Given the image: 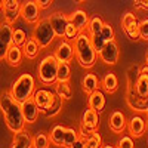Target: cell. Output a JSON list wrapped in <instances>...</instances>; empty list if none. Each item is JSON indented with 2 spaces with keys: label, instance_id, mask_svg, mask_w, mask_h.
I'll list each match as a JSON object with an SVG mask.
<instances>
[{
  "label": "cell",
  "instance_id": "obj_1",
  "mask_svg": "<svg viewBox=\"0 0 148 148\" xmlns=\"http://www.w3.org/2000/svg\"><path fill=\"white\" fill-rule=\"evenodd\" d=\"M0 110L3 113L5 123L10 132H21L25 127V120L22 116L21 104L12 98L10 92H3L0 95Z\"/></svg>",
  "mask_w": 148,
  "mask_h": 148
},
{
  "label": "cell",
  "instance_id": "obj_2",
  "mask_svg": "<svg viewBox=\"0 0 148 148\" xmlns=\"http://www.w3.org/2000/svg\"><path fill=\"white\" fill-rule=\"evenodd\" d=\"M74 56H76L77 62L83 68H92L96 62V51L92 46L90 42V34L89 33H80L76 39H74Z\"/></svg>",
  "mask_w": 148,
  "mask_h": 148
},
{
  "label": "cell",
  "instance_id": "obj_3",
  "mask_svg": "<svg viewBox=\"0 0 148 148\" xmlns=\"http://www.w3.org/2000/svg\"><path fill=\"white\" fill-rule=\"evenodd\" d=\"M34 86H36L34 77L31 76L30 73H24L14 82V84H12V88H10L9 92H10L12 98H14L16 102L22 104L24 101H27L28 98L33 96Z\"/></svg>",
  "mask_w": 148,
  "mask_h": 148
},
{
  "label": "cell",
  "instance_id": "obj_4",
  "mask_svg": "<svg viewBox=\"0 0 148 148\" xmlns=\"http://www.w3.org/2000/svg\"><path fill=\"white\" fill-rule=\"evenodd\" d=\"M58 64L59 61L55 58V55H47L42 59V62L37 67V74L42 84H53L56 83V73H58Z\"/></svg>",
  "mask_w": 148,
  "mask_h": 148
},
{
  "label": "cell",
  "instance_id": "obj_5",
  "mask_svg": "<svg viewBox=\"0 0 148 148\" xmlns=\"http://www.w3.org/2000/svg\"><path fill=\"white\" fill-rule=\"evenodd\" d=\"M33 39L39 43L40 47H47L55 39H56V34L51 25L49 19H39L36 22V25L33 28Z\"/></svg>",
  "mask_w": 148,
  "mask_h": 148
},
{
  "label": "cell",
  "instance_id": "obj_6",
  "mask_svg": "<svg viewBox=\"0 0 148 148\" xmlns=\"http://www.w3.org/2000/svg\"><path fill=\"white\" fill-rule=\"evenodd\" d=\"M99 113L92 108H88L82 116V123H80V136H88L92 132H96L99 127Z\"/></svg>",
  "mask_w": 148,
  "mask_h": 148
},
{
  "label": "cell",
  "instance_id": "obj_7",
  "mask_svg": "<svg viewBox=\"0 0 148 148\" xmlns=\"http://www.w3.org/2000/svg\"><path fill=\"white\" fill-rule=\"evenodd\" d=\"M19 15L30 24H36L40 18V8L36 0H24L19 8Z\"/></svg>",
  "mask_w": 148,
  "mask_h": 148
},
{
  "label": "cell",
  "instance_id": "obj_8",
  "mask_svg": "<svg viewBox=\"0 0 148 148\" xmlns=\"http://www.w3.org/2000/svg\"><path fill=\"white\" fill-rule=\"evenodd\" d=\"M119 55H120V51H119V45L114 42V40H110L104 45V47L101 49V52L98 53V56L101 58V61L107 65H114L117 64L119 61Z\"/></svg>",
  "mask_w": 148,
  "mask_h": 148
},
{
  "label": "cell",
  "instance_id": "obj_9",
  "mask_svg": "<svg viewBox=\"0 0 148 148\" xmlns=\"http://www.w3.org/2000/svg\"><path fill=\"white\" fill-rule=\"evenodd\" d=\"M55 96H56V93L47 90V89H37V90H34L31 98L34 99L39 111L45 114V111L51 108V105H52V102L55 99Z\"/></svg>",
  "mask_w": 148,
  "mask_h": 148
},
{
  "label": "cell",
  "instance_id": "obj_10",
  "mask_svg": "<svg viewBox=\"0 0 148 148\" xmlns=\"http://www.w3.org/2000/svg\"><path fill=\"white\" fill-rule=\"evenodd\" d=\"M121 28L130 40H139L138 19L132 12H126V14L121 16Z\"/></svg>",
  "mask_w": 148,
  "mask_h": 148
},
{
  "label": "cell",
  "instance_id": "obj_11",
  "mask_svg": "<svg viewBox=\"0 0 148 148\" xmlns=\"http://www.w3.org/2000/svg\"><path fill=\"white\" fill-rule=\"evenodd\" d=\"M47 19H49V22H51V25H52L56 37L64 39V33H65V28H67L68 22H70V18L65 14H62V12H55V14H52Z\"/></svg>",
  "mask_w": 148,
  "mask_h": 148
},
{
  "label": "cell",
  "instance_id": "obj_12",
  "mask_svg": "<svg viewBox=\"0 0 148 148\" xmlns=\"http://www.w3.org/2000/svg\"><path fill=\"white\" fill-rule=\"evenodd\" d=\"M53 55L59 62H71L73 58H74V47L70 45L68 40L64 39L56 45Z\"/></svg>",
  "mask_w": 148,
  "mask_h": 148
},
{
  "label": "cell",
  "instance_id": "obj_13",
  "mask_svg": "<svg viewBox=\"0 0 148 148\" xmlns=\"http://www.w3.org/2000/svg\"><path fill=\"white\" fill-rule=\"evenodd\" d=\"M127 105L136 111H147L148 108V96H139L133 88H127V96H126Z\"/></svg>",
  "mask_w": 148,
  "mask_h": 148
},
{
  "label": "cell",
  "instance_id": "obj_14",
  "mask_svg": "<svg viewBox=\"0 0 148 148\" xmlns=\"http://www.w3.org/2000/svg\"><path fill=\"white\" fill-rule=\"evenodd\" d=\"M19 0H5L3 2V18L6 22L14 24L19 16Z\"/></svg>",
  "mask_w": 148,
  "mask_h": 148
},
{
  "label": "cell",
  "instance_id": "obj_15",
  "mask_svg": "<svg viewBox=\"0 0 148 148\" xmlns=\"http://www.w3.org/2000/svg\"><path fill=\"white\" fill-rule=\"evenodd\" d=\"M108 126L110 130L114 133H121L125 132V129L127 127V120L125 117V114L121 111H113L108 119Z\"/></svg>",
  "mask_w": 148,
  "mask_h": 148
},
{
  "label": "cell",
  "instance_id": "obj_16",
  "mask_svg": "<svg viewBox=\"0 0 148 148\" xmlns=\"http://www.w3.org/2000/svg\"><path fill=\"white\" fill-rule=\"evenodd\" d=\"M21 110H22V116H24L25 123H36L37 121V117H39L40 111L37 108L33 98H28L27 101H24L21 104Z\"/></svg>",
  "mask_w": 148,
  "mask_h": 148
},
{
  "label": "cell",
  "instance_id": "obj_17",
  "mask_svg": "<svg viewBox=\"0 0 148 148\" xmlns=\"http://www.w3.org/2000/svg\"><path fill=\"white\" fill-rule=\"evenodd\" d=\"M127 129H129L130 136L139 138V136H142L144 132L147 130V121L141 116H132L130 120L127 121Z\"/></svg>",
  "mask_w": 148,
  "mask_h": 148
},
{
  "label": "cell",
  "instance_id": "obj_18",
  "mask_svg": "<svg viewBox=\"0 0 148 148\" xmlns=\"http://www.w3.org/2000/svg\"><path fill=\"white\" fill-rule=\"evenodd\" d=\"M22 56H24V52H22V47L21 46H16L12 43L6 52V56H5V61L10 65V67H18L22 61Z\"/></svg>",
  "mask_w": 148,
  "mask_h": 148
},
{
  "label": "cell",
  "instance_id": "obj_19",
  "mask_svg": "<svg viewBox=\"0 0 148 148\" xmlns=\"http://www.w3.org/2000/svg\"><path fill=\"white\" fill-rule=\"evenodd\" d=\"M89 108L98 111V113H102L105 108V95L104 92H101L99 89L93 90L92 93H89Z\"/></svg>",
  "mask_w": 148,
  "mask_h": 148
},
{
  "label": "cell",
  "instance_id": "obj_20",
  "mask_svg": "<svg viewBox=\"0 0 148 148\" xmlns=\"http://www.w3.org/2000/svg\"><path fill=\"white\" fill-rule=\"evenodd\" d=\"M10 147H14V148H31L33 147V138H31V135L28 132H25V130L16 132Z\"/></svg>",
  "mask_w": 148,
  "mask_h": 148
},
{
  "label": "cell",
  "instance_id": "obj_21",
  "mask_svg": "<svg viewBox=\"0 0 148 148\" xmlns=\"http://www.w3.org/2000/svg\"><path fill=\"white\" fill-rule=\"evenodd\" d=\"M68 18H70V22H73V24H74V27H77L80 31H83L86 27H88L89 16H88V14H86L84 10H82V9L74 10Z\"/></svg>",
  "mask_w": 148,
  "mask_h": 148
},
{
  "label": "cell",
  "instance_id": "obj_22",
  "mask_svg": "<svg viewBox=\"0 0 148 148\" xmlns=\"http://www.w3.org/2000/svg\"><path fill=\"white\" fill-rule=\"evenodd\" d=\"M101 86H102V89L107 93H114L117 90V88H119V79H117V76L113 71L107 73L104 76V79H102V82H101Z\"/></svg>",
  "mask_w": 148,
  "mask_h": 148
},
{
  "label": "cell",
  "instance_id": "obj_23",
  "mask_svg": "<svg viewBox=\"0 0 148 148\" xmlns=\"http://www.w3.org/2000/svg\"><path fill=\"white\" fill-rule=\"evenodd\" d=\"M82 88H83V92L84 93H92L93 90L99 89V80H98V77L95 76L93 73H89L86 74V76L83 77V82H82Z\"/></svg>",
  "mask_w": 148,
  "mask_h": 148
},
{
  "label": "cell",
  "instance_id": "obj_24",
  "mask_svg": "<svg viewBox=\"0 0 148 148\" xmlns=\"http://www.w3.org/2000/svg\"><path fill=\"white\" fill-rule=\"evenodd\" d=\"M40 49H42V47L39 46V43H37L33 37H31V39H27V42L24 43L22 52H24V56H27V58H30V59H34L37 55H39Z\"/></svg>",
  "mask_w": 148,
  "mask_h": 148
},
{
  "label": "cell",
  "instance_id": "obj_25",
  "mask_svg": "<svg viewBox=\"0 0 148 148\" xmlns=\"http://www.w3.org/2000/svg\"><path fill=\"white\" fill-rule=\"evenodd\" d=\"M64 133H65V127H62L61 125H56V126H53L52 130H51V136H49V141H51L53 145L62 147Z\"/></svg>",
  "mask_w": 148,
  "mask_h": 148
},
{
  "label": "cell",
  "instance_id": "obj_26",
  "mask_svg": "<svg viewBox=\"0 0 148 148\" xmlns=\"http://www.w3.org/2000/svg\"><path fill=\"white\" fill-rule=\"evenodd\" d=\"M55 93L62 98L64 101L71 99V96H73V90H71V86L68 84V82H56Z\"/></svg>",
  "mask_w": 148,
  "mask_h": 148
},
{
  "label": "cell",
  "instance_id": "obj_27",
  "mask_svg": "<svg viewBox=\"0 0 148 148\" xmlns=\"http://www.w3.org/2000/svg\"><path fill=\"white\" fill-rule=\"evenodd\" d=\"M71 77V68L68 62H59L58 73H56V82H70Z\"/></svg>",
  "mask_w": 148,
  "mask_h": 148
},
{
  "label": "cell",
  "instance_id": "obj_28",
  "mask_svg": "<svg viewBox=\"0 0 148 148\" xmlns=\"http://www.w3.org/2000/svg\"><path fill=\"white\" fill-rule=\"evenodd\" d=\"M127 88H133V90L139 96H148V80L142 76V74L138 77L135 86H127Z\"/></svg>",
  "mask_w": 148,
  "mask_h": 148
},
{
  "label": "cell",
  "instance_id": "obj_29",
  "mask_svg": "<svg viewBox=\"0 0 148 148\" xmlns=\"http://www.w3.org/2000/svg\"><path fill=\"white\" fill-rule=\"evenodd\" d=\"M104 25V21L99 15H93L92 18H89V22H88V27H86V30H88L89 34H95V33H99L101 28Z\"/></svg>",
  "mask_w": 148,
  "mask_h": 148
},
{
  "label": "cell",
  "instance_id": "obj_30",
  "mask_svg": "<svg viewBox=\"0 0 148 148\" xmlns=\"http://www.w3.org/2000/svg\"><path fill=\"white\" fill-rule=\"evenodd\" d=\"M77 138H79V133H77L76 129H73V127H65L62 147H65V148H73L74 142L77 141Z\"/></svg>",
  "mask_w": 148,
  "mask_h": 148
},
{
  "label": "cell",
  "instance_id": "obj_31",
  "mask_svg": "<svg viewBox=\"0 0 148 148\" xmlns=\"http://www.w3.org/2000/svg\"><path fill=\"white\" fill-rule=\"evenodd\" d=\"M62 102H64V99H62L61 96L56 95L55 99H53V102H52V105H51V108L45 111V116H46V117H55L56 114H59V111L62 110Z\"/></svg>",
  "mask_w": 148,
  "mask_h": 148
},
{
  "label": "cell",
  "instance_id": "obj_32",
  "mask_svg": "<svg viewBox=\"0 0 148 148\" xmlns=\"http://www.w3.org/2000/svg\"><path fill=\"white\" fill-rule=\"evenodd\" d=\"M84 142H86V148H98V147L102 145L101 135L98 132H92L90 135L84 136Z\"/></svg>",
  "mask_w": 148,
  "mask_h": 148
},
{
  "label": "cell",
  "instance_id": "obj_33",
  "mask_svg": "<svg viewBox=\"0 0 148 148\" xmlns=\"http://www.w3.org/2000/svg\"><path fill=\"white\" fill-rule=\"evenodd\" d=\"M27 33L24 31V30H21V28H16V30H14V33H12V43L14 45H16V46H24V43L27 42Z\"/></svg>",
  "mask_w": 148,
  "mask_h": 148
},
{
  "label": "cell",
  "instance_id": "obj_34",
  "mask_svg": "<svg viewBox=\"0 0 148 148\" xmlns=\"http://www.w3.org/2000/svg\"><path fill=\"white\" fill-rule=\"evenodd\" d=\"M90 42H92V46L95 47L96 53L101 52V49L104 47V45L107 43V40L102 37L101 33H95V34H90Z\"/></svg>",
  "mask_w": 148,
  "mask_h": 148
},
{
  "label": "cell",
  "instance_id": "obj_35",
  "mask_svg": "<svg viewBox=\"0 0 148 148\" xmlns=\"http://www.w3.org/2000/svg\"><path fill=\"white\" fill-rule=\"evenodd\" d=\"M33 147L34 148H47L49 147V136L45 133H37L33 138Z\"/></svg>",
  "mask_w": 148,
  "mask_h": 148
},
{
  "label": "cell",
  "instance_id": "obj_36",
  "mask_svg": "<svg viewBox=\"0 0 148 148\" xmlns=\"http://www.w3.org/2000/svg\"><path fill=\"white\" fill-rule=\"evenodd\" d=\"M82 31L77 28V27H74V24L73 22H68V25H67V28H65V33H64V39L65 40H73L74 42V39L80 34Z\"/></svg>",
  "mask_w": 148,
  "mask_h": 148
},
{
  "label": "cell",
  "instance_id": "obj_37",
  "mask_svg": "<svg viewBox=\"0 0 148 148\" xmlns=\"http://www.w3.org/2000/svg\"><path fill=\"white\" fill-rule=\"evenodd\" d=\"M99 33L102 34V37H104L107 42L114 40V28H113V25H111V24H105V22H104V25H102V28H101Z\"/></svg>",
  "mask_w": 148,
  "mask_h": 148
},
{
  "label": "cell",
  "instance_id": "obj_38",
  "mask_svg": "<svg viewBox=\"0 0 148 148\" xmlns=\"http://www.w3.org/2000/svg\"><path fill=\"white\" fill-rule=\"evenodd\" d=\"M138 31H139V39L148 40V19L138 21Z\"/></svg>",
  "mask_w": 148,
  "mask_h": 148
},
{
  "label": "cell",
  "instance_id": "obj_39",
  "mask_svg": "<svg viewBox=\"0 0 148 148\" xmlns=\"http://www.w3.org/2000/svg\"><path fill=\"white\" fill-rule=\"evenodd\" d=\"M120 148H133V145H135V142H133V139H132V136H123L120 141H119V144H117Z\"/></svg>",
  "mask_w": 148,
  "mask_h": 148
},
{
  "label": "cell",
  "instance_id": "obj_40",
  "mask_svg": "<svg viewBox=\"0 0 148 148\" xmlns=\"http://www.w3.org/2000/svg\"><path fill=\"white\" fill-rule=\"evenodd\" d=\"M10 45H8L2 37H0V59H5L6 56V52H8V49H9Z\"/></svg>",
  "mask_w": 148,
  "mask_h": 148
},
{
  "label": "cell",
  "instance_id": "obj_41",
  "mask_svg": "<svg viewBox=\"0 0 148 148\" xmlns=\"http://www.w3.org/2000/svg\"><path fill=\"white\" fill-rule=\"evenodd\" d=\"M133 6L139 10H148V0H133Z\"/></svg>",
  "mask_w": 148,
  "mask_h": 148
},
{
  "label": "cell",
  "instance_id": "obj_42",
  "mask_svg": "<svg viewBox=\"0 0 148 148\" xmlns=\"http://www.w3.org/2000/svg\"><path fill=\"white\" fill-rule=\"evenodd\" d=\"M52 2H53V0H36V3L39 5L40 9H46V8H49V6L52 5Z\"/></svg>",
  "mask_w": 148,
  "mask_h": 148
},
{
  "label": "cell",
  "instance_id": "obj_43",
  "mask_svg": "<svg viewBox=\"0 0 148 148\" xmlns=\"http://www.w3.org/2000/svg\"><path fill=\"white\" fill-rule=\"evenodd\" d=\"M141 74H142V76L148 80V65H147V64H145V67H142V68H141Z\"/></svg>",
  "mask_w": 148,
  "mask_h": 148
},
{
  "label": "cell",
  "instance_id": "obj_44",
  "mask_svg": "<svg viewBox=\"0 0 148 148\" xmlns=\"http://www.w3.org/2000/svg\"><path fill=\"white\" fill-rule=\"evenodd\" d=\"M3 10V0H0V12Z\"/></svg>",
  "mask_w": 148,
  "mask_h": 148
},
{
  "label": "cell",
  "instance_id": "obj_45",
  "mask_svg": "<svg viewBox=\"0 0 148 148\" xmlns=\"http://www.w3.org/2000/svg\"><path fill=\"white\" fill-rule=\"evenodd\" d=\"M145 64L148 65V52H147V56H145Z\"/></svg>",
  "mask_w": 148,
  "mask_h": 148
},
{
  "label": "cell",
  "instance_id": "obj_46",
  "mask_svg": "<svg viewBox=\"0 0 148 148\" xmlns=\"http://www.w3.org/2000/svg\"><path fill=\"white\" fill-rule=\"evenodd\" d=\"M147 116H148V108H147ZM147 130H148V119H147Z\"/></svg>",
  "mask_w": 148,
  "mask_h": 148
},
{
  "label": "cell",
  "instance_id": "obj_47",
  "mask_svg": "<svg viewBox=\"0 0 148 148\" xmlns=\"http://www.w3.org/2000/svg\"><path fill=\"white\" fill-rule=\"evenodd\" d=\"M77 2H79V3H83V2H86V0H77Z\"/></svg>",
  "mask_w": 148,
  "mask_h": 148
},
{
  "label": "cell",
  "instance_id": "obj_48",
  "mask_svg": "<svg viewBox=\"0 0 148 148\" xmlns=\"http://www.w3.org/2000/svg\"><path fill=\"white\" fill-rule=\"evenodd\" d=\"M3 2H5V0H3Z\"/></svg>",
  "mask_w": 148,
  "mask_h": 148
}]
</instances>
